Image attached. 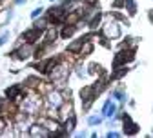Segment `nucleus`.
I'll use <instances>...</instances> for the list:
<instances>
[{"mask_svg":"<svg viewBox=\"0 0 153 138\" xmlns=\"http://www.w3.org/2000/svg\"><path fill=\"white\" fill-rule=\"evenodd\" d=\"M131 60H133V49H126V51H120V53H117V55H115L113 67L117 69V67H120L122 64H126V62H131Z\"/></svg>","mask_w":153,"mask_h":138,"instance_id":"7ed1b4c3","label":"nucleus"},{"mask_svg":"<svg viewBox=\"0 0 153 138\" xmlns=\"http://www.w3.org/2000/svg\"><path fill=\"white\" fill-rule=\"evenodd\" d=\"M102 33H104L106 38H119L120 36V26L117 22H108L102 27Z\"/></svg>","mask_w":153,"mask_h":138,"instance_id":"39448f33","label":"nucleus"},{"mask_svg":"<svg viewBox=\"0 0 153 138\" xmlns=\"http://www.w3.org/2000/svg\"><path fill=\"white\" fill-rule=\"evenodd\" d=\"M75 31H76V27H75L73 24H66V26L62 27V31H60V36H62V38H69Z\"/></svg>","mask_w":153,"mask_h":138,"instance_id":"dca6fc26","label":"nucleus"},{"mask_svg":"<svg viewBox=\"0 0 153 138\" xmlns=\"http://www.w3.org/2000/svg\"><path fill=\"white\" fill-rule=\"evenodd\" d=\"M106 136H108V138H115V136H119V133H117V131H109Z\"/></svg>","mask_w":153,"mask_h":138,"instance_id":"b1692460","label":"nucleus"},{"mask_svg":"<svg viewBox=\"0 0 153 138\" xmlns=\"http://www.w3.org/2000/svg\"><path fill=\"white\" fill-rule=\"evenodd\" d=\"M91 51H93V46L88 44V42H84V46H82V49H80V55H82V56H88Z\"/></svg>","mask_w":153,"mask_h":138,"instance_id":"a211bd4d","label":"nucleus"},{"mask_svg":"<svg viewBox=\"0 0 153 138\" xmlns=\"http://www.w3.org/2000/svg\"><path fill=\"white\" fill-rule=\"evenodd\" d=\"M100 18H102V13H99V11H97V13H95V15L89 18L88 26H89L91 29H97V27H99V24H100Z\"/></svg>","mask_w":153,"mask_h":138,"instance_id":"2eb2a0df","label":"nucleus"},{"mask_svg":"<svg viewBox=\"0 0 153 138\" xmlns=\"http://www.w3.org/2000/svg\"><path fill=\"white\" fill-rule=\"evenodd\" d=\"M115 111H117V106H115V102H111V100H106V104H104V107H102V113H104V116L111 118V116L115 114Z\"/></svg>","mask_w":153,"mask_h":138,"instance_id":"ddd939ff","label":"nucleus"},{"mask_svg":"<svg viewBox=\"0 0 153 138\" xmlns=\"http://www.w3.org/2000/svg\"><path fill=\"white\" fill-rule=\"evenodd\" d=\"M75 125H76V118H75V114H69V118L64 122V133H71Z\"/></svg>","mask_w":153,"mask_h":138,"instance_id":"4468645a","label":"nucleus"},{"mask_svg":"<svg viewBox=\"0 0 153 138\" xmlns=\"http://www.w3.org/2000/svg\"><path fill=\"white\" fill-rule=\"evenodd\" d=\"M24 2H26V0H16V4H18V6H20V4H24Z\"/></svg>","mask_w":153,"mask_h":138,"instance_id":"393cba45","label":"nucleus"},{"mask_svg":"<svg viewBox=\"0 0 153 138\" xmlns=\"http://www.w3.org/2000/svg\"><path fill=\"white\" fill-rule=\"evenodd\" d=\"M76 75H79V76H82V78H84V76L88 75L86 67H84V66H76Z\"/></svg>","mask_w":153,"mask_h":138,"instance_id":"412c9836","label":"nucleus"},{"mask_svg":"<svg viewBox=\"0 0 153 138\" xmlns=\"http://www.w3.org/2000/svg\"><path fill=\"white\" fill-rule=\"evenodd\" d=\"M88 122H89V125H99V124L102 122V118H100V116H89Z\"/></svg>","mask_w":153,"mask_h":138,"instance_id":"aec40b11","label":"nucleus"},{"mask_svg":"<svg viewBox=\"0 0 153 138\" xmlns=\"http://www.w3.org/2000/svg\"><path fill=\"white\" fill-rule=\"evenodd\" d=\"M7 38H9V33H7V31L0 35V47H2V46H4V44L7 42Z\"/></svg>","mask_w":153,"mask_h":138,"instance_id":"4be33fe9","label":"nucleus"},{"mask_svg":"<svg viewBox=\"0 0 153 138\" xmlns=\"http://www.w3.org/2000/svg\"><path fill=\"white\" fill-rule=\"evenodd\" d=\"M42 33H44V29H38V27H31V29H27V31H24V35H22V40H26V42H29V44H35V42H38V38L42 36Z\"/></svg>","mask_w":153,"mask_h":138,"instance_id":"423d86ee","label":"nucleus"},{"mask_svg":"<svg viewBox=\"0 0 153 138\" xmlns=\"http://www.w3.org/2000/svg\"><path fill=\"white\" fill-rule=\"evenodd\" d=\"M56 64H59V58H48V60H44V62H40L36 67H38V71L40 73H46V75H49L55 67H56Z\"/></svg>","mask_w":153,"mask_h":138,"instance_id":"0eeeda50","label":"nucleus"},{"mask_svg":"<svg viewBox=\"0 0 153 138\" xmlns=\"http://www.w3.org/2000/svg\"><path fill=\"white\" fill-rule=\"evenodd\" d=\"M20 109L24 113H27V114H35L38 109H40V98H38V96H27V98H24Z\"/></svg>","mask_w":153,"mask_h":138,"instance_id":"f257e3e1","label":"nucleus"},{"mask_svg":"<svg viewBox=\"0 0 153 138\" xmlns=\"http://www.w3.org/2000/svg\"><path fill=\"white\" fill-rule=\"evenodd\" d=\"M88 38H89V35H86V36H80L79 40L71 42V44L68 46V51H69V53H80V49H82L84 42H88Z\"/></svg>","mask_w":153,"mask_h":138,"instance_id":"9d476101","label":"nucleus"},{"mask_svg":"<svg viewBox=\"0 0 153 138\" xmlns=\"http://www.w3.org/2000/svg\"><path fill=\"white\" fill-rule=\"evenodd\" d=\"M20 93H22V86H11L7 91H6V96H7V100H18L20 98Z\"/></svg>","mask_w":153,"mask_h":138,"instance_id":"f8f14e48","label":"nucleus"},{"mask_svg":"<svg viewBox=\"0 0 153 138\" xmlns=\"http://www.w3.org/2000/svg\"><path fill=\"white\" fill-rule=\"evenodd\" d=\"M0 2H4V0H0Z\"/></svg>","mask_w":153,"mask_h":138,"instance_id":"a878e982","label":"nucleus"},{"mask_svg":"<svg viewBox=\"0 0 153 138\" xmlns=\"http://www.w3.org/2000/svg\"><path fill=\"white\" fill-rule=\"evenodd\" d=\"M124 6L128 7L129 15H135L137 13V7H135V2H133V0H124Z\"/></svg>","mask_w":153,"mask_h":138,"instance_id":"f3484780","label":"nucleus"},{"mask_svg":"<svg viewBox=\"0 0 153 138\" xmlns=\"http://www.w3.org/2000/svg\"><path fill=\"white\" fill-rule=\"evenodd\" d=\"M29 134L31 136H49V129L44 127L42 124H35L29 127Z\"/></svg>","mask_w":153,"mask_h":138,"instance_id":"1a4fd4ad","label":"nucleus"},{"mask_svg":"<svg viewBox=\"0 0 153 138\" xmlns=\"http://www.w3.org/2000/svg\"><path fill=\"white\" fill-rule=\"evenodd\" d=\"M46 104L49 109H60L62 104H64V98L59 91H49L48 93V98H46Z\"/></svg>","mask_w":153,"mask_h":138,"instance_id":"f03ea898","label":"nucleus"},{"mask_svg":"<svg viewBox=\"0 0 153 138\" xmlns=\"http://www.w3.org/2000/svg\"><path fill=\"white\" fill-rule=\"evenodd\" d=\"M51 2H55V0H51Z\"/></svg>","mask_w":153,"mask_h":138,"instance_id":"bb28decb","label":"nucleus"},{"mask_svg":"<svg viewBox=\"0 0 153 138\" xmlns=\"http://www.w3.org/2000/svg\"><path fill=\"white\" fill-rule=\"evenodd\" d=\"M35 53V49H33V46L29 44V42H26V46H22L20 49H16L13 55H16V58H20V60H26V58H29L31 55Z\"/></svg>","mask_w":153,"mask_h":138,"instance_id":"6e6552de","label":"nucleus"},{"mask_svg":"<svg viewBox=\"0 0 153 138\" xmlns=\"http://www.w3.org/2000/svg\"><path fill=\"white\" fill-rule=\"evenodd\" d=\"M42 11H44L42 7H36V9H33V13H31V16H33V18H36V16H40V15H42Z\"/></svg>","mask_w":153,"mask_h":138,"instance_id":"5701e85b","label":"nucleus"},{"mask_svg":"<svg viewBox=\"0 0 153 138\" xmlns=\"http://www.w3.org/2000/svg\"><path fill=\"white\" fill-rule=\"evenodd\" d=\"M124 133L126 134H135V133H139V125L133 122L128 114L124 116Z\"/></svg>","mask_w":153,"mask_h":138,"instance_id":"9b49d317","label":"nucleus"},{"mask_svg":"<svg viewBox=\"0 0 153 138\" xmlns=\"http://www.w3.org/2000/svg\"><path fill=\"white\" fill-rule=\"evenodd\" d=\"M68 75H69V67L68 66H59V64H56V67L49 73L51 80H55V82H64L68 78Z\"/></svg>","mask_w":153,"mask_h":138,"instance_id":"20e7f679","label":"nucleus"},{"mask_svg":"<svg viewBox=\"0 0 153 138\" xmlns=\"http://www.w3.org/2000/svg\"><path fill=\"white\" fill-rule=\"evenodd\" d=\"M33 26L38 27V29H48V18H40V20H36Z\"/></svg>","mask_w":153,"mask_h":138,"instance_id":"6ab92c4d","label":"nucleus"}]
</instances>
